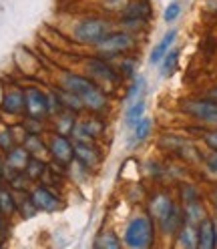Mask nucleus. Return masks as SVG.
Masks as SVG:
<instances>
[{"label":"nucleus","instance_id":"19","mask_svg":"<svg viewBox=\"0 0 217 249\" xmlns=\"http://www.w3.org/2000/svg\"><path fill=\"white\" fill-rule=\"evenodd\" d=\"M58 92H60V103H63V108H67V111L76 113V111H81V108L85 107L83 101H81V97L74 95V92H71V90H67V89L58 90Z\"/></svg>","mask_w":217,"mask_h":249},{"label":"nucleus","instance_id":"22","mask_svg":"<svg viewBox=\"0 0 217 249\" xmlns=\"http://www.w3.org/2000/svg\"><path fill=\"white\" fill-rule=\"evenodd\" d=\"M44 163L42 161H38V159H35V157H30V161L26 163V167H24V175L28 177V179H38V177H42V173H44Z\"/></svg>","mask_w":217,"mask_h":249},{"label":"nucleus","instance_id":"28","mask_svg":"<svg viewBox=\"0 0 217 249\" xmlns=\"http://www.w3.org/2000/svg\"><path fill=\"white\" fill-rule=\"evenodd\" d=\"M143 87H145V81H143V79H137V81L131 85V89H129V92H127V97H125V99L131 103V101L139 95V90H143Z\"/></svg>","mask_w":217,"mask_h":249},{"label":"nucleus","instance_id":"7","mask_svg":"<svg viewBox=\"0 0 217 249\" xmlns=\"http://www.w3.org/2000/svg\"><path fill=\"white\" fill-rule=\"evenodd\" d=\"M49 149H51V155L54 157L56 163L60 165H67L74 159V145L67 139V135H53L51 137V143H49Z\"/></svg>","mask_w":217,"mask_h":249},{"label":"nucleus","instance_id":"27","mask_svg":"<svg viewBox=\"0 0 217 249\" xmlns=\"http://www.w3.org/2000/svg\"><path fill=\"white\" fill-rule=\"evenodd\" d=\"M181 199H183V205L193 203V201H199V195H197V191H195V187L185 185L183 191H181Z\"/></svg>","mask_w":217,"mask_h":249},{"label":"nucleus","instance_id":"30","mask_svg":"<svg viewBox=\"0 0 217 249\" xmlns=\"http://www.w3.org/2000/svg\"><path fill=\"white\" fill-rule=\"evenodd\" d=\"M207 167L213 171V173H217V151H215V153H211L209 157H207Z\"/></svg>","mask_w":217,"mask_h":249},{"label":"nucleus","instance_id":"29","mask_svg":"<svg viewBox=\"0 0 217 249\" xmlns=\"http://www.w3.org/2000/svg\"><path fill=\"white\" fill-rule=\"evenodd\" d=\"M121 72L125 74V76H133V72H135V62H133L131 58H125V62L121 65Z\"/></svg>","mask_w":217,"mask_h":249},{"label":"nucleus","instance_id":"8","mask_svg":"<svg viewBox=\"0 0 217 249\" xmlns=\"http://www.w3.org/2000/svg\"><path fill=\"white\" fill-rule=\"evenodd\" d=\"M197 247L201 249H213L217 247V231H215V221L205 217L197 225Z\"/></svg>","mask_w":217,"mask_h":249},{"label":"nucleus","instance_id":"25","mask_svg":"<svg viewBox=\"0 0 217 249\" xmlns=\"http://www.w3.org/2000/svg\"><path fill=\"white\" fill-rule=\"evenodd\" d=\"M179 14H181V4L179 2H171L165 8L163 18H165V22H175L179 18Z\"/></svg>","mask_w":217,"mask_h":249},{"label":"nucleus","instance_id":"10","mask_svg":"<svg viewBox=\"0 0 217 249\" xmlns=\"http://www.w3.org/2000/svg\"><path fill=\"white\" fill-rule=\"evenodd\" d=\"M74 157H76V161H79V163H83L87 169H92L101 161V153H99V149L92 147V143L76 141L74 143Z\"/></svg>","mask_w":217,"mask_h":249},{"label":"nucleus","instance_id":"6","mask_svg":"<svg viewBox=\"0 0 217 249\" xmlns=\"http://www.w3.org/2000/svg\"><path fill=\"white\" fill-rule=\"evenodd\" d=\"M24 111L28 117H44L49 115V95H44L40 89L30 87L24 90Z\"/></svg>","mask_w":217,"mask_h":249},{"label":"nucleus","instance_id":"20","mask_svg":"<svg viewBox=\"0 0 217 249\" xmlns=\"http://www.w3.org/2000/svg\"><path fill=\"white\" fill-rule=\"evenodd\" d=\"M201 219H205V209L199 201H193V203H187L185 205V221L191 223V225H199Z\"/></svg>","mask_w":217,"mask_h":249},{"label":"nucleus","instance_id":"3","mask_svg":"<svg viewBox=\"0 0 217 249\" xmlns=\"http://www.w3.org/2000/svg\"><path fill=\"white\" fill-rule=\"evenodd\" d=\"M125 243L135 249H143L153 243V219L149 215H137L127 223Z\"/></svg>","mask_w":217,"mask_h":249},{"label":"nucleus","instance_id":"5","mask_svg":"<svg viewBox=\"0 0 217 249\" xmlns=\"http://www.w3.org/2000/svg\"><path fill=\"white\" fill-rule=\"evenodd\" d=\"M131 46H133V36L129 33H108L101 42L95 44V49L99 51V54L108 58L129 51Z\"/></svg>","mask_w":217,"mask_h":249},{"label":"nucleus","instance_id":"21","mask_svg":"<svg viewBox=\"0 0 217 249\" xmlns=\"http://www.w3.org/2000/svg\"><path fill=\"white\" fill-rule=\"evenodd\" d=\"M177 62H179V51H169L163 56V60H161V72H163V76L171 74L175 71V67H177Z\"/></svg>","mask_w":217,"mask_h":249},{"label":"nucleus","instance_id":"17","mask_svg":"<svg viewBox=\"0 0 217 249\" xmlns=\"http://www.w3.org/2000/svg\"><path fill=\"white\" fill-rule=\"evenodd\" d=\"M30 161V153H28V149H22V147H14V149H10L8 151V165L12 167V169H17V171H24V167H26V163Z\"/></svg>","mask_w":217,"mask_h":249},{"label":"nucleus","instance_id":"26","mask_svg":"<svg viewBox=\"0 0 217 249\" xmlns=\"http://www.w3.org/2000/svg\"><path fill=\"white\" fill-rule=\"evenodd\" d=\"M97 247H121V241L115 237V233H103L97 241Z\"/></svg>","mask_w":217,"mask_h":249},{"label":"nucleus","instance_id":"9","mask_svg":"<svg viewBox=\"0 0 217 249\" xmlns=\"http://www.w3.org/2000/svg\"><path fill=\"white\" fill-rule=\"evenodd\" d=\"M87 71L92 79H99L105 83H115L117 81V72L113 67H108V62L103 58H89L87 60Z\"/></svg>","mask_w":217,"mask_h":249},{"label":"nucleus","instance_id":"14","mask_svg":"<svg viewBox=\"0 0 217 249\" xmlns=\"http://www.w3.org/2000/svg\"><path fill=\"white\" fill-rule=\"evenodd\" d=\"M30 199H33V203L40 211H54L58 207V199L46 189V187H36V189L30 193Z\"/></svg>","mask_w":217,"mask_h":249},{"label":"nucleus","instance_id":"23","mask_svg":"<svg viewBox=\"0 0 217 249\" xmlns=\"http://www.w3.org/2000/svg\"><path fill=\"white\" fill-rule=\"evenodd\" d=\"M149 133H151V119H145V117H143V119L133 127V139H135V143L147 139Z\"/></svg>","mask_w":217,"mask_h":249},{"label":"nucleus","instance_id":"11","mask_svg":"<svg viewBox=\"0 0 217 249\" xmlns=\"http://www.w3.org/2000/svg\"><path fill=\"white\" fill-rule=\"evenodd\" d=\"M173 209H175V203L171 201V197L165 195V193H159L157 197H153V201H151V215H153V219L159 221V225L167 219L169 215H171Z\"/></svg>","mask_w":217,"mask_h":249},{"label":"nucleus","instance_id":"33","mask_svg":"<svg viewBox=\"0 0 217 249\" xmlns=\"http://www.w3.org/2000/svg\"><path fill=\"white\" fill-rule=\"evenodd\" d=\"M209 99H213V101H217V89H213V92L209 95Z\"/></svg>","mask_w":217,"mask_h":249},{"label":"nucleus","instance_id":"16","mask_svg":"<svg viewBox=\"0 0 217 249\" xmlns=\"http://www.w3.org/2000/svg\"><path fill=\"white\" fill-rule=\"evenodd\" d=\"M177 245L179 247H197V229L195 225L185 221L183 227L177 231Z\"/></svg>","mask_w":217,"mask_h":249},{"label":"nucleus","instance_id":"32","mask_svg":"<svg viewBox=\"0 0 217 249\" xmlns=\"http://www.w3.org/2000/svg\"><path fill=\"white\" fill-rule=\"evenodd\" d=\"M211 199H213V205L217 207V189H215V191L211 193Z\"/></svg>","mask_w":217,"mask_h":249},{"label":"nucleus","instance_id":"24","mask_svg":"<svg viewBox=\"0 0 217 249\" xmlns=\"http://www.w3.org/2000/svg\"><path fill=\"white\" fill-rule=\"evenodd\" d=\"M14 209H17V203H14L12 195L8 191H4V189H0V211H2V213H10Z\"/></svg>","mask_w":217,"mask_h":249},{"label":"nucleus","instance_id":"2","mask_svg":"<svg viewBox=\"0 0 217 249\" xmlns=\"http://www.w3.org/2000/svg\"><path fill=\"white\" fill-rule=\"evenodd\" d=\"M108 33H111V22L105 18H83L74 24L72 36L81 44H97L101 42Z\"/></svg>","mask_w":217,"mask_h":249},{"label":"nucleus","instance_id":"31","mask_svg":"<svg viewBox=\"0 0 217 249\" xmlns=\"http://www.w3.org/2000/svg\"><path fill=\"white\" fill-rule=\"evenodd\" d=\"M205 141H207V145L213 149V151H217V131H213V133H209L207 137H205Z\"/></svg>","mask_w":217,"mask_h":249},{"label":"nucleus","instance_id":"4","mask_svg":"<svg viewBox=\"0 0 217 249\" xmlns=\"http://www.w3.org/2000/svg\"><path fill=\"white\" fill-rule=\"evenodd\" d=\"M183 111L191 115L193 119L207 123V124H217V101L213 99H191L183 103Z\"/></svg>","mask_w":217,"mask_h":249},{"label":"nucleus","instance_id":"13","mask_svg":"<svg viewBox=\"0 0 217 249\" xmlns=\"http://www.w3.org/2000/svg\"><path fill=\"white\" fill-rule=\"evenodd\" d=\"M147 14H149V4L143 2V0H135V2L127 4L125 10H123V22L139 24L147 18Z\"/></svg>","mask_w":217,"mask_h":249},{"label":"nucleus","instance_id":"18","mask_svg":"<svg viewBox=\"0 0 217 249\" xmlns=\"http://www.w3.org/2000/svg\"><path fill=\"white\" fill-rule=\"evenodd\" d=\"M143 115H145V101L143 99H139V101H135L129 108H127V113H125V123H127V127H135V124L143 119Z\"/></svg>","mask_w":217,"mask_h":249},{"label":"nucleus","instance_id":"15","mask_svg":"<svg viewBox=\"0 0 217 249\" xmlns=\"http://www.w3.org/2000/svg\"><path fill=\"white\" fill-rule=\"evenodd\" d=\"M175 38H177V30H175V28H173V30H169V33L161 38V42L151 51V56H149L151 65H157V62L163 60V56L169 53V49H171V44L175 42Z\"/></svg>","mask_w":217,"mask_h":249},{"label":"nucleus","instance_id":"1","mask_svg":"<svg viewBox=\"0 0 217 249\" xmlns=\"http://www.w3.org/2000/svg\"><path fill=\"white\" fill-rule=\"evenodd\" d=\"M63 89L79 95L83 105L87 108H90V111H103L105 105H107V95L90 79H87V76L67 72L63 76Z\"/></svg>","mask_w":217,"mask_h":249},{"label":"nucleus","instance_id":"12","mask_svg":"<svg viewBox=\"0 0 217 249\" xmlns=\"http://www.w3.org/2000/svg\"><path fill=\"white\" fill-rule=\"evenodd\" d=\"M2 108L12 115L22 113L24 111V90H20L18 87L8 89L2 95Z\"/></svg>","mask_w":217,"mask_h":249}]
</instances>
